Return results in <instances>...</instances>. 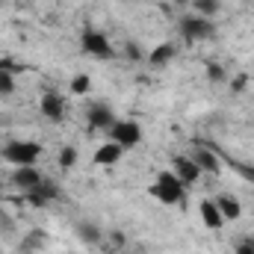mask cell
I'll list each match as a JSON object with an SVG mask.
<instances>
[{
  "instance_id": "obj_2",
  "label": "cell",
  "mask_w": 254,
  "mask_h": 254,
  "mask_svg": "<svg viewBox=\"0 0 254 254\" xmlns=\"http://www.w3.org/2000/svg\"><path fill=\"white\" fill-rule=\"evenodd\" d=\"M39 157H42V145L39 142H9L3 148V160H9L15 166H36Z\"/></svg>"
},
{
  "instance_id": "obj_24",
  "label": "cell",
  "mask_w": 254,
  "mask_h": 254,
  "mask_svg": "<svg viewBox=\"0 0 254 254\" xmlns=\"http://www.w3.org/2000/svg\"><path fill=\"white\" fill-rule=\"evenodd\" d=\"M246 175H249V181H252V184H254V169H249V172H246Z\"/></svg>"
},
{
  "instance_id": "obj_25",
  "label": "cell",
  "mask_w": 254,
  "mask_h": 254,
  "mask_svg": "<svg viewBox=\"0 0 254 254\" xmlns=\"http://www.w3.org/2000/svg\"><path fill=\"white\" fill-rule=\"evenodd\" d=\"M175 3H187V0H175Z\"/></svg>"
},
{
  "instance_id": "obj_6",
  "label": "cell",
  "mask_w": 254,
  "mask_h": 254,
  "mask_svg": "<svg viewBox=\"0 0 254 254\" xmlns=\"http://www.w3.org/2000/svg\"><path fill=\"white\" fill-rule=\"evenodd\" d=\"M12 184L21 187L24 192H30V190H36L39 184H45V178H42V172L36 166H18V172L12 175Z\"/></svg>"
},
{
  "instance_id": "obj_10",
  "label": "cell",
  "mask_w": 254,
  "mask_h": 254,
  "mask_svg": "<svg viewBox=\"0 0 254 254\" xmlns=\"http://www.w3.org/2000/svg\"><path fill=\"white\" fill-rule=\"evenodd\" d=\"M122 154H125V148H122L119 142H104V145L95 151V163H98V166H116V163L122 160Z\"/></svg>"
},
{
  "instance_id": "obj_12",
  "label": "cell",
  "mask_w": 254,
  "mask_h": 254,
  "mask_svg": "<svg viewBox=\"0 0 254 254\" xmlns=\"http://www.w3.org/2000/svg\"><path fill=\"white\" fill-rule=\"evenodd\" d=\"M216 207H219V213L225 216V222H234V219H240V213H243L240 201H237L234 195H228V192L216 198Z\"/></svg>"
},
{
  "instance_id": "obj_1",
  "label": "cell",
  "mask_w": 254,
  "mask_h": 254,
  "mask_svg": "<svg viewBox=\"0 0 254 254\" xmlns=\"http://www.w3.org/2000/svg\"><path fill=\"white\" fill-rule=\"evenodd\" d=\"M184 192H187V187L181 184V178L175 172H157V184L151 187V195L160 204H181Z\"/></svg>"
},
{
  "instance_id": "obj_7",
  "label": "cell",
  "mask_w": 254,
  "mask_h": 254,
  "mask_svg": "<svg viewBox=\"0 0 254 254\" xmlns=\"http://www.w3.org/2000/svg\"><path fill=\"white\" fill-rule=\"evenodd\" d=\"M89 125L95 127V130H110V127L116 125V116H113V110H110L107 104L95 101V104L89 107Z\"/></svg>"
},
{
  "instance_id": "obj_15",
  "label": "cell",
  "mask_w": 254,
  "mask_h": 254,
  "mask_svg": "<svg viewBox=\"0 0 254 254\" xmlns=\"http://www.w3.org/2000/svg\"><path fill=\"white\" fill-rule=\"evenodd\" d=\"M172 57H175V45H157L151 54H148V63L154 65V68H163V65H169L172 63Z\"/></svg>"
},
{
  "instance_id": "obj_27",
  "label": "cell",
  "mask_w": 254,
  "mask_h": 254,
  "mask_svg": "<svg viewBox=\"0 0 254 254\" xmlns=\"http://www.w3.org/2000/svg\"><path fill=\"white\" fill-rule=\"evenodd\" d=\"M252 243H254V240H252Z\"/></svg>"
},
{
  "instance_id": "obj_21",
  "label": "cell",
  "mask_w": 254,
  "mask_h": 254,
  "mask_svg": "<svg viewBox=\"0 0 254 254\" xmlns=\"http://www.w3.org/2000/svg\"><path fill=\"white\" fill-rule=\"evenodd\" d=\"M207 71H210V80H213V83H219V80H225V71H222L219 65H210Z\"/></svg>"
},
{
  "instance_id": "obj_13",
  "label": "cell",
  "mask_w": 254,
  "mask_h": 254,
  "mask_svg": "<svg viewBox=\"0 0 254 254\" xmlns=\"http://www.w3.org/2000/svg\"><path fill=\"white\" fill-rule=\"evenodd\" d=\"M201 219H204V225H207L210 231H219V228L225 225V216L219 213L216 201H201Z\"/></svg>"
},
{
  "instance_id": "obj_8",
  "label": "cell",
  "mask_w": 254,
  "mask_h": 254,
  "mask_svg": "<svg viewBox=\"0 0 254 254\" xmlns=\"http://www.w3.org/2000/svg\"><path fill=\"white\" fill-rule=\"evenodd\" d=\"M175 175L181 178V184H184V187H190V184L198 181L201 169H198V163H195L192 157H175Z\"/></svg>"
},
{
  "instance_id": "obj_18",
  "label": "cell",
  "mask_w": 254,
  "mask_h": 254,
  "mask_svg": "<svg viewBox=\"0 0 254 254\" xmlns=\"http://www.w3.org/2000/svg\"><path fill=\"white\" fill-rule=\"evenodd\" d=\"M15 92V77L12 71H0V95H12Z\"/></svg>"
},
{
  "instance_id": "obj_4",
  "label": "cell",
  "mask_w": 254,
  "mask_h": 254,
  "mask_svg": "<svg viewBox=\"0 0 254 254\" xmlns=\"http://www.w3.org/2000/svg\"><path fill=\"white\" fill-rule=\"evenodd\" d=\"M181 33H184L187 42H201V39H210V36L216 33V27H213V21H207L204 15H187V18L181 21Z\"/></svg>"
},
{
  "instance_id": "obj_19",
  "label": "cell",
  "mask_w": 254,
  "mask_h": 254,
  "mask_svg": "<svg viewBox=\"0 0 254 254\" xmlns=\"http://www.w3.org/2000/svg\"><path fill=\"white\" fill-rule=\"evenodd\" d=\"M60 163H63L65 169H71V166L77 163V151H74V148H63V154H60Z\"/></svg>"
},
{
  "instance_id": "obj_3",
  "label": "cell",
  "mask_w": 254,
  "mask_h": 254,
  "mask_svg": "<svg viewBox=\"0 0 254 254\" xmlns=\"http://www.w3.org/2000/svg\"><path fill=\"white\" fill-rule=\"evenodd\" d=\"M80 48H83L89 57H95V60H113V57H116V54H113V45H110L107 36L98 33V30H86V33L80 36Z\"/></svg>"
},
{
  "instance_id": "obj_17",
  "label": "cell",
  "mask_w": 254,
  "mask_h": 254,
  "mask_svg": "<svg viewBox=\"0 0 254 254\" xmlns=\"http://www.w3.org/2000/svg\"><path fill=\"white\" fill-rule=\"evenodd\" d=\"M89 86H92V83H89V77H86V74H77V77L71 80V92H74V95H86V92H89Z\"/></svg>"
},
{
  "instance_id": "obj_22",
  "label": "cell",
  "mask_w": 254,
  "mask_h": 254,
  "mask_svg": "<svg viewBox=\"0 0 254 254\" xmlns=\"http://www.w3.org/2000/svg\"><path fill=\"white\" fill-rule=\"evenodd\" d=\"M237 254H254V243H252V240L240 243V246H237Z\"/></svg>"
},
{
  "instance_id": "obj_16",
  "label": "cell",
  "mask_w": 254,
  "mask_h": 254,
  "mask_svg": "<svg viewBox=\"0 0 254 254\" xmlns=\"http://www.w3.org/2000/svg\"><path fill=\"white\" fill-rule=\"evenodd\" d=\"M77 237H80L86 246H98L104 234H101L98 225H92V222H80V225H77Z\"/></svg>"
},
{
  "instance_id": "obj_5",
  "label": "cell",
  "mask_w": 254,
  "mask_h": 254,
  "mask_svg": "<svg viewBox=\"0 0 254 254\" xmlns=\"http://www.w3.org/2000/svg\"><path fill=\"white\" fill-rule=\"evenodd\" d=\"M110 133H113V142H119L125 151L142 142V127L136 125V122H116V125L110 127Z\"/></svg>"
},
{
  "instance_id": "obj_20",
  "label": "cell",
  "mask_w": 254,
  "mask_h": 254,
  "mask_svg": "<svg viewBox=\"0 0 254 254\" xmlns=\"http://www.w3.org/2000/svg\"><path fill=\"white\" fill-rule=\"evenodd\" d=\"M195 6H198V12H201L204 18L216 12V0H195Z\"/></svg>"
},
{
  "instance_id": "obj_14",
  "label": "cell",
  "mask_w": 254,
  "mask_h": 254,
  "mask_svg": "<svg viewBox=\"0 0 254 254\" xmlns=\"http://www.w3.org/2000/svg\"><path fill=\"white\" fill-rule=\"evenodd\" d=\"M192 160L198 163V169L201 172H210V175H216L222 166H219V160H216V154L213 151H207V148H198L195 154H192Z\"/></svg>"
},
{
  "instance_id": "obj_11",
  "label": "cell",
  "mask_w": 254,
  "mask_h": 254,
  "mask_svg": "<svg viewBox=\"0 0 254 254\" xmlns=\"http://www.w3.org/2000/svg\"><path fill=\"white\" fill-rule=\"evenodd\" d=\"M57 195H60V190H57L54 184H39L36 190L27 192V201H30L33 207H45V204H48V201H54Z\"/></svg>"
},
{
  "instance_id": "obj_23",
  "label": "cell",
  "mask_w": 254,
  "mask_h": 254,
  "mask_svg": "<svg viewBox=\"0 0 254 254\" xmlns=\"http://www.w3.org/2000/svg\"><path fill=\"white\" fill-rule=\"evenodd\" d=\"M125 54H127V57H130V60H139V51H136L133 45H127V48H125Z\"/></svg>"
},
{
  "instance_id": "obj_9",
  "label": "cell",
  "mask_w": 254,
  "mask_h": 254,
  "mask_svg": "<svg viewBox=\"0 0 254 254\" xmlns=\"http://www.w3.org/2000/svg\"><path fill=\"white\" fill-rule=\"evenodd\" d=\"M42 116H45V119H51V122H63V116H65V101H63V95H57V92H48V95L42 98Z\"/></svg>"
},
{
  "instance_id": "obj_26",
  "label": "cell",
  "mask_w": 254,
  "mask_h": 254,
  "mask_svg": "<svg viewBox=\"0 0 254 254\" xmlns=\"http://www.w3.org/2000/svg\"><path fill=\"white\" fill-rule=\"evenodd\" d=\"M0 190H3V187H0Z\"/></svg>"
}]
</instances>
